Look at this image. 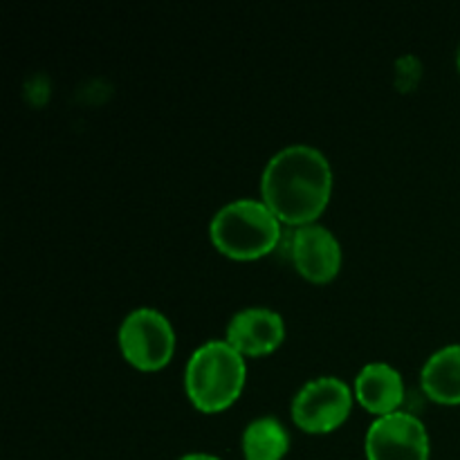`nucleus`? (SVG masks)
I'll use <instances>...</instances> for the list:
<instances>
[{"mask_svg":"<svg viewBox=\"0 0 460 460\" xmlns=\"http://www.w3.org/2000/svg\"><path fill=\"white\" fill-rule=\"evenodd\" d=\"M355 394L335 376H322L305 382L292 398L290 416L301 431L326 436L340 429L353 411Z\"/></svg>","mask_w":460,"mask_h":460,"instance_id":"nucleus-5","label":"nucleus"},{"mask_svg":"<svg viewBox=\"0 0 460 460\" xmlns=\"http://www.w3.org/2000/svg\"><path fill=\"white\" fill-rule=\"evenodd\" d=\"M241 447L245 460H283L290 452V434L274 416H261L245 427Z\"/></svg>","mask_w":460,"mask_h":460,"instance_id":"nucleus-11","label":"nucleus"},{"mask_svg":"<svg viewBox=\"0 0 460 460\" xmlns=\"http://www.w3.org/2000/svg\"><path fill=\"white\" fill-rule=\"evenodd\" d=\"M422 394L443 407L460 404V344L443 346L420 371Z\"/></svg>","mask_w":460,"mask_h":460,"instance_id":"nucleus-10","label":"nucleus"},{"mask_svg":"<svg viewBox=\"0 0 460 460\" xmlns=\"http://www.w3.org/2000/svg\"><path fill=\"white\" fill-rule=\"evenodd\" d=\"M456 63H458V72H460V49H458V58H456Z\"/></svg>","mask_w":460,"mask_h":460,"instance_id":"nucleus-13","label":"nucleus"},{"mask_svg":"<svg viewBox=\"0 0 460 460\" xmlns=\"http://www.w3.org/2000/svg\"><path fill=\"white\" fill-rule=\"evenodd\" d=\"M225 341L245 359L268 358L286 341V322L277 310L261 305L243 308L229 319Z\"/></svg>","mask_w":460,"mask_h":460,"instance_id":"nucleus-8","label":"nucleus"},{"mask_svg":"<svg viewBox=\"0 0 460 460\" xmlns=\"http://www.w3.org/2000/svg\"><path fill=\"white\" fill-rule=\"evenodd\" d=\"M331 196V162L308 144H292L274 153L261 175V200L292 229L317 223Z\"/></svg>","mask_w":460,"mask_h":460,"instance_id":"nucleus-1","label":"nucleus"},{"mask_svg":"<svg viewBox=\"0 0 460 460\" xmlns=\"http://www.w3.org/2000/svg\"><path fill=\"white\" fill-rule=\"evenodd\" d=\"M178 460H223L218 456H214V454H205V452H193V454H184L182 458Z\"/></svg>","mask_w":460,"mask_h":460,"instance_id":"nucleus-12","label":"nucleus"},{"mask_svg":"<svg viewBox=\"0 0 460 460\" xmlns=\"http://www.w3.org/2000/svg\"><path fill=\"white\" fill-rule=\"evenodd\" d=\"M364 452L367 460H429V431L409 411L376 418L364 438Z\"/></svg>","mask_w":460,"mask_h":460,"instance_id":"nucleus-6","label":"nucleus"},{"mask_svg":"<svg viewBox=\"0 0 460 460\" xmlns=\"http://www.w3.org/2000/svg\"><path fill=\"white\" fill-rule=\"evenodd\" d=\"M216 252L232 261H259L272 254L283 241V223L263 200L227 202L209 223Z\"/></svg>","mask_w":460,"mask_h":460,"instance_id":"nucleus-3","label":"nucleus"},{"mask_svg":"<svg viewBox=\"0 0 460 460\" xmlns=\"http://www.w3.org/2000/svg\"><path fill=\"white\" fill-rule=\"evenodd\" d=\"M121 358L142 373L162 371L175 355V331L169 317L155 308H135L117 332Z\"/></svg>","mask_w":460,"mask_h":460,"instance_id":"nucleus-4","label":"nucleus"},{"mask_svg":"<svg viewBox=\"0 0 460 460\" xmlns=\"http://www.w3.org/2000/svg\"><path fill=\"white\" fill-rule=\"evenodd\" d=\"M288 256L296 274L314 286L335 281L344 261L337 236L319 223L292 229L288 238Z\"/></svg>","mask_w":460,"mask_h":460,"instance_id":"nucleus-7","label":"nucleus"},{"mask_svg":"<svg viewBox=\"0 0 460 460\" xmlns=\"http://www.w3.org/2000/svg\"><path fill=\"white\" fill-rule=\"evenodd\" d=\"M247 382V359L225 340L198 346L184 368V391L200 413H223L241 398Z\"/></svg>","mask_w":460,"mask_h":460,"instance_id":"nucleus-2","label":"nucleus"},{"mask_svg":"<svg viewBox=\"0 0 460 460\" xmlns=\"http://www.w3.org/2000/svg\"><path fill=\"white\" fill-rule=\"evenodd\" d=\"M353 394L364 411L385 418L402 411L407 389L398 368L386 362H371L355 376Z\"/></svg>","mask_w":460,"mask_h":460,"instance_id":"nucleus-9","label":"nucleus"}]
</instances>
